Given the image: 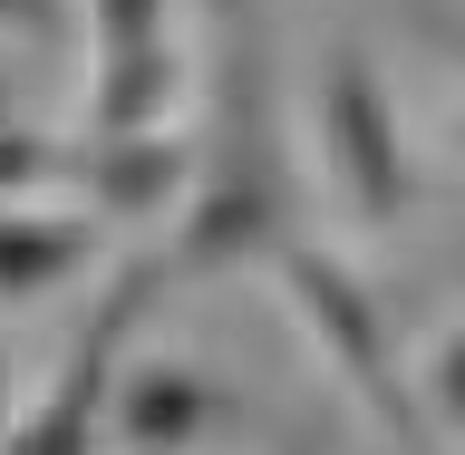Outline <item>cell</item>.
<instances>
[{"label": "cell", "instance_id": "cell-1", "mask_svg": "<svg viewBox=\"0 0 465 455\" xmlns=\"http://www.w3.org/2000/svg\"><path fill=\"white\" fill-rule=\"evenodd\" d=\"M320 155H330V184L359 223H407L427 203V174L407 155L398 97L369 68V49H330V68H320Z\"/></svg>", "mask_w": 465, "mask_h": 455}, {"label": "cell", "instance_id": "cell-2", "mask_svg": "<svg viewBox=\"0 0 465 455\" xmlns=\"http://www.w3.org/2000/svg\"><path fill=\"white\" fill-rule=\"evenodd\" d=\"M272 262H282L291 311L311 320V340L330 349V369L349 378V398L369 407V417H388V427H417L407 378H398V330H388V301H378V291L359 282L340 252H320V242H301V232H291Z\"/></svg>", "mask_w": 465, "mask_h": 455}, {"label": "cell", "instance_id": "cell-3", "mask_svg": "<svg viewBox=\"0 0 465 455\" xmlns=\"http://www.w3.org/2000/svg\"><path fill=\"white\" fill-rule=\"evenodd\" d=\"M155 291H165L155 262H126V272L97 291V311H87V330L68 340V359H58V378L39 388V407L0 427V455H97L107 388H116V349H126V330L155 311Z\"/></svg>", "mask_w": 465, "mask_h": 455}, {"label": "cell", "instance_id": "cell-4", "mask_svg": "<svg viewBox=\"0 0 465 455\" xmlns=\"http://www.w3.org/2000/svg\"><path fill=\"white\" fill-rule=\"evenodd\" d=\"M282 242H291V194L272 184V165L223 155L213 174L184 184V223L145 262H155V282H213V272H242V262H272Z\"/></svg>", "mask_w": 465, "mask_h": 455}, {"label": "cell", "instance_id": "cell-5", "mask_svg": "<svg viewBox=\"0 0 465 455\" xmlns=\"http://www.w3.org/2000/svg\"><path fill=\"white\" fill-rule=\"evenodd\" d=\"M97 29V97L87 136H155L174 107V0H87Z\"/></svg>", "mask_w": 465, "mask_h": 455}, {"label": "cell", "instance_id": "cell-6", "mask_svg": "<svg viewBox=\"0 0 465 455\" xmlns=\"http://www.w3.org/2000/svg\"><path fill=\"white\" fill-rule=\"evenodd\" d=\"M223 417V388L194 369V359H145V369H126L107 388V427H116V446L126 455H184L203 427Z\"/></svg>", "mask_w": 465, "mask_h": 455}, {"label": "cell", "instance_id": "cell-7", "mask_svg": "<svg viewBox=\"0 0 465 455\" xmlns=\"http://www.w3.org/2000/svg\"><path fill=\"white\" fill-rule=\"evenodd\" d=\"M194 184V145L184 136H78V194L87 223H145Z\"/></svg>", "mask_w": 465, "mask_h": 455}, {"label": "cell", "instance_id": "cell-8", "mask_svg": "<svg viewBox=\"0 0 465 455\" xmlns=\"http://www.w3.org/2000/svg\"><path fill=\"white\" fill-rule=\"evenodd\" d=\"M97 252H107V223L39 213V203H0V301H39V291L78 282Z\"/></svg>", "mask_w": 465, "mask_h": 455}, {"label": "cell", "instance_id": "cell-9", "mask_svg": "<svg viewBox=\"0 0 465 455\" xmlns=\"http://www.w3.org/2000/svg\"><path fill=\"white\" fill-rule=\"evenodd\" d=\"M49 184H78V145L39 136V126H0V203L10 194H49Z\"/></svg>", "mask_w": 465, "mask_h": 455}, {"label": "cell", "instance_id": "cell-10", "mask_svg": "<svg viewBox=\"0 0 465 455\" xmlns=\"http://www.w3.org/2000/svg\"><path fill=\"white\" fill-rule=\"evenodd\" d=\"M0 29H29L39 39V29H58V0H0Z\"/></svg>", "mask_w": 465, "mask_h": 455}, {"label": "cell", "instance_id": "cell-11", "mask_svg": "<svg viewBox=\"0 0 465 455\" xmlns=\"http://www.w3.org/2000/svg\"><path fill=\"white\" fill-rule=\"evenodd\" d=\"M0 427H10V359H0Z\"/></svg>", "mask_w": 465, "mask_h": 455}]
</instances>
